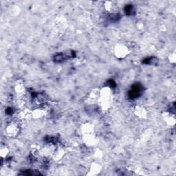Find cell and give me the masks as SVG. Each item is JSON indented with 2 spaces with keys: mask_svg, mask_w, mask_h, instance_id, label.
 I'll use <instances>...</instances> for the list:
<instances>
[{
  "mask_svg": "<svg viewBox=\"0 0 176 176\" xmlns=\"http://www.w3.org/2000/svg\"><path fill=\"white\" fill-rule=\"evenodd\" d=\"M140 93H141V88L138 85H136L131 89V91L129 93V96H130L131 98H136V97L138 96Z\"/></svg>",
  "mask_w": 176,
  "mask_h": 176,
  "instance_id": "cell-1",
  "label": "cell"
}]
</instances>
